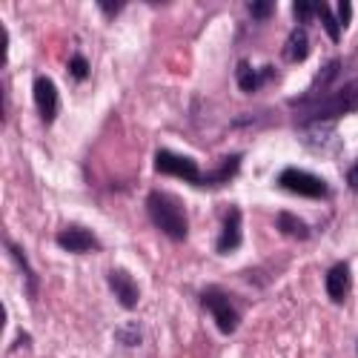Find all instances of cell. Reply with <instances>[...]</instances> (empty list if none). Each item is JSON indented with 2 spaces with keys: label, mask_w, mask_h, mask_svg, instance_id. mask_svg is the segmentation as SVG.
Returning a JSON list of instances; mask_svg holds the SVG:
<instances>
[{
  "label": "cell",
  "mask_w": 358,
  "mask_h": 358,
  "mask_svg": "<svg viewBox=\"0 0 358 358\" xmlns=\"http://www.w3.org/2000/svg\"><path fill=\"white\" fill-rule=\"evenodd\" d=\"M275 187L278 189H287L292 195H301V198H313V201H321L330 195V184L324 178L313 175V172H304L298 166H287L278 178H275Z\"/></svg>",
  "instance_id": "cell-4"
},
{
  "label": "cell",
  "mask_w": 358,
  "mask_h": 358,
  "mask_svg": "<svg viewBox=\"0 0 358 358\" xmlns=\"http://www.w3.org/2000/svg\"><path fill=\"white\" fill-rule=\"evenodd\" d=\"M69 78L72 80H86L89 78V61L83 55H75L72 61H69Z\"/></svg>",
  "instance_id": "cell-21"
},
{
  "label": "cell",
  "mask_w": 358,
  "mask_h": 358,
  "mask_svg": "<svg viewBox=\"0 0 358 358\" xmlns=\"http://www.w3.org/2000/svg\"><path fill=\"white\" fill-rule=\"evenodd\" d=\"M241 161H244V155H227L213 172H206V184L203 187H221V184H229L232 178L238 175V169H241Z\"/></svg>",
  "instance_id": "cell-14"
},
{
  "label": "cell",
  "mask_w": 358,
  "mask_h": 358,
  "mask_svg": "<svg viewBox=\"0 0 358 358\" xmlns=\"http://www.w3.org/2000/svg\"><path fill=\"white\" fill-rule=\"evenodd\" d=\"M336 12H338V23H341V29H347L350 20H352V3H350V0H341V3H336Z\"/></svg>",
  "instance_id": "cell-23"
},
{
  "label": "cell",
  "mask_w": 358,
  "mask_h": 358,
  "mask_svg": "<svg viewBox=\"0 0 358 358\" xmlns=\"http://www.w3.org/2000/svg\"><path fill=\"white\" fill-rule=\"evenodd\" d=\"M284 57L289 64H301L310 57V38H307V29L304 26H298L289 32L287 43H284Z\"/></svg>",
  "instance_id": "cell-13"
},
{
  "label": "cell",
  "mask_w": 358,
  "mask_h": 358,
  "mask_svg": "<svg viewBox=\"0 0 358 358\" xmlns=\"http://www.w3.org/2000/svg\"><path fill=\"white\" fill-rule=\"evenodd\" d=\"M273 75H275V66L255 69L250 61H241V64H238V72H235V80H238V86H241V92L252 95V92H258L266 80H273Z\"/></svg>",
  "instance_id": "cell-12"
},
{
  "label": "cell",
  "mask_w": 358,
  "mask_h": 358,
  "mask_svg": "<svg viewBox=\"0 0 358 358\" xmlns=\"http://www.w3.org/2000/svg\"><path fill=\"white\" fill-rule=\"evenodd\" d=\"M35 106L43 124H52L61 109V95H57V86L52 83V78H35Z\"/></svg>",
  "instance_id": "cell-9"
},
{
  "label": "cell",
  "mask_w": 358,
  "mask_h": 358,
  "mask_svg": "<svg viewBox=\"0 0 358 358\" xmlns=\"http://www.w3.org/2000/svg\"><path fill=\"white\" fill-rule=\"evenodd\" d=\"M201 304L206 313H213L218 330L224 336H232L238 330V324H241V315L235 310V301L232 295L224 289V287H203L201 289Z\"/></svg>",
  "instance_id": "cell-3"
},
{
  "label": "cell",
  "mask_w": 358,
  "mask_h": 358,
  "mask_svg": "<svg viewBox=\"0 0 358 358\" xmlns=\"http://www.w3.org/2000/svg\"><path fill=\"white\" fill-rule=\"evenodd\" d=\"M275 229L281 235H289V238H298V241H304V238H310V227L298 218L295 213H278L275 215Z\"/></svg>",
  "instance_id": "cell-15"
},
{
  "label": "cell",
  "mask_w": 358,
  "mask_h": 358,
  "mask_svg": "<svg viewBox=\"0 0 358 358\" xmlns=\"http://www.w3.org/2000/svg\"><path fill=\"white\" fill-rule=\"evenodd\" d=\"M6 46H9V38H6V29H0V49H3V57L0 61L6 64Z\"/></svg>",
  "instance_id": "cell-25"
},
{
  "label": "cell",
  "mask_w": 358,
  "mask_h": 358,
  "mask_svg": "<svg viewBox=\"0 0 358 358\" xmlns=\"http://www.w3.org/2000/svg\"><path fill=\"white\" fill-rule=\"evenodd\" d=\"M127 3H124V0H98V9L106 15V17H115L117 12H121Z\"/></svg>",
  "instance_id": "cell-22"
},
{
  "label": "cell",
  "mask_w": 358,
  "mask_h": 358,
  "mask_svg": "<svg viewBox=\"0 0 358 358\" xmlns=\"http://www.w3.org/2000/svg\"><path fill=\"white\" fill-rule=\"evenodd\" d=\"M3 247H6V250H9L12 255H15V264L20 266V270H23V275H26V284H29V292H32V295H35V292H38V273L32 270V266H29V261H26V255H23V250H20V247H17L15 241H3Z\"/></svg>",
  "instance_id": "cell-16"
},
{
  "label": "cell",
  "mask_w": 358,
  "mask_h": 358,
  "mask_svg": "<svg viewBox=\"0 0 358 358\" xmlns=\"http://www.w3.org/2000/svg\"><path fill=\"white\" fill-rule=\"evenodd\" d=\"M295 124L298 127H315V124H327L336 121V117H344L350 112H358V80L341 86L338 92H330L318 101L310 103H295Z\"/></svg>",
  "instance_id": "cell-1"
},
{
  "label": "cell",
  "mask_w": 358,
  "mask_h": 358,
  "mask_svg": "<svg viewBox=\"0 0 358 358\" xmlns=\"http://www.w3.org/2000/svg\"><path fill=\"white\" fill-rule=\"evenodd\" d=\"M106 281H109L112 295L117 298V304H121L124 310H135L141 304V287L127 270H112L106 275Z\"/></svg>",
  "instance_id": "cell-8"
},
{
  "label": "cell",
  "mask_w": 358,
  "mask_h": 358,
  "mask_svg": "<svg viewBox=\"0 0 358 358\" xmlns=\"http://www.w3.org/2000/svg\"><path fill=\"white\" fill-rule=\"evenodd\" d=\"M324 289H327V295L333 298V304H344V298L350 292V264L347 261H338V264H333L330 270H327Z\"/></svg>",
  "instance_id": "cell-11"
},
{
  "label": "cell",
  "mask_w": 358,
  "mask_h": 358,
  "mask_svg": "<svg viewBox=\"0 0 358 358\" xmlns=\"http://www.w3.org/2000/svg\"><path fill=\"white\" fill-rule=\"evenodd\" d=\"M155 169L161 175H169V178H181V181H187L192 187H203L206 184V175L201 172L198 161L184 158L178 152H169V149H158L155 152Z\"/></svg>",
  "instance_id": "cell-5"
},
{
  "label": "cell",
  "mask_w": 358,
  "mask_h": 358,
  "mask_svg": "<svg viewBox=\"0 0 358 358\" xmlns=\"http://www.w3.org/2000/svg\"><path fill=\"white\" fill-rule=\"evenodd\" d=\"M344 181H347V187H350L352 192H358V161L350 164V169L344 172Z\"/></svg>",
  "instance_id": "cell-24"
},
{
  "label": "cell",
  "mask_w": 358,
  "mask_h": 358,
  "mask_svg": "<svg viewBox=\"0 0 358 358\" xmlns=\"http://www.w3.org/2000/svg\"><path fill=\"white\" fill-rule=\"evenodd\" d=\"M338 72H341V61H336V57H333V61H327V64L315 72L313 86L307 89L304 95H298V98L292 101V106H295V103H310V101H318V98H324V95H330V92H327V86H330V83L338 78Z\"/></svg>",
  "instance_id": "cell-10"
},
{
  "label": "cell",
  "mask_w": 358,
  "mask_h": 358,
  "mask_svg": "<svg viewBox=\"0 0 358 358\" xmlns=\"http://www.w3.org/2000/svg\"><path fill=\"white\" fill-rule=\"evenodd\" d=\"M318 3L321 0H295L292 3V17L307 26L313 17H318Z\"/></svg>",
  "instance_id": "cell-19"
},
{
  "label": "cell",
  "mask_w": 358,
  "mask_h": 358,
  "mask_svg": "<svg viewBox=\"0 0 358 358\" xmlns=\"http://www.w3.org/2000/svg\"><path fill=\"white\" fill-rule=\"evenodd\" d=\"M241 210L238 206H227L224 210V221H221V235L215 241V252L218 255H229L241 247Z\"/></svg>",
  "instance_id": "cell-7"
},
{
  "label": "cell",
  "mask_w": 358,
  "mask_h": 358,
  "mask_svg": "<svg viewBox=\"0 0 358 358\" xmlns=\"http://www.w3.org/2000/svg\"><path fill=\"white\" fill-rule=\"evenodd\" d=\"M55 241L61 250L72 252V255H86V252H98L101 250V241H98V235L92 229H86V227H64L61 232L55 235Z\"/></svg>",
  "instance_id": "cell-6"
},
{
  "label": "cell",
  "mask_w": 358,
  "mask_h": 358,
  "mask_svg": "<svg viewBox=\"0 0 358 358\" xmlns=\"http://www.w3.org/2000/svg\"><path fill=\"white\" fill-rule=\"evenodd\" d=\"M247 6H250V15L255 20H266V17L275 15V3H273V0H252V3H247Z\"/></svg>",
  "instance_id": "cell-20"
},
{
  "label": "cell",
  "mask_w": 358,
  "mask_h": 358,
  "mask_svg": "<svg viewBox=\"0 0 358 358\" xmlns=\"http://www.w3.org/2000/svg\"><path fill=\"white\" fill-rule=\"evenodd\" d=\"M115 338L121 341V347H138L143 341V327L141 324H121V330L115 333Z\"/></svg>",
  "instance_id": "cell-18"
},
{
  "label": "cell",
  "mask_w": 358,
  "mask_h": 358,
  "mask_svg": "<svg viewBox=\"0 0 358 358\" xmlns=\"http://www.w3.org/2000/svg\"><path fill=\"white\" fill-rule=\"evenodd\" d=\"M146 215L166 238H172V241H184L189 235V221L184 213V203L169 192H161V189L149 192L146 195Z\"/></svg>",
  "instance_id": "cell-2"
},
{
  "label": "cell",
  "mask_w": 358,
  "mask_h": 358,
  "mask_svg": "<svg viewBox=\"0 0 358 358\" xmlns=\"http://www.w3.org/2000/svg\"><path fill=\"white\" fill-rule=\"evenodd\" d=\"M318 20H321V26H324V32L330 35V41L338 43V41H341V23L336 20L330 3H318Z\"/></svg>",
  "instance_id": "cell-17"
}]
</instances>
